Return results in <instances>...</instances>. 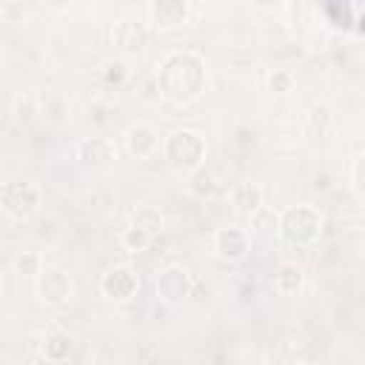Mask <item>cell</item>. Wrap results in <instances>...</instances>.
Masks as SVG:
<instances>
[{"label": "cell", "mask_w": 365, "mask_h": 365, "mask_svg": "<svg viewBox=\"0 0 365 365\" xmlns=\"http://www.w3.org/2000/svg\"><path fill=\"white\" fill-rule=\"evenodd\" d=\"M151 240H154V237H148L145 231H140V228H137V225H131V222L120 231V245H123L125 251H131V254L145 251V248L151 245Z\"/></svg>", "instance_id": "cell-17"}, {"label": "cell", "mask_w": 365, "mask_h": 365, "mask_svg": "<svg viewBox=\"0 0 365 365\" xmlns=\"http://www.w3.org/2000/svg\"><path fill=\"white\" fill-rule=\"evenodd\" d=\"M77 160L86 165V168H106L117 160V148L111 140L106 137H86L77 143Z\"/></svg>", "instance_id": "cell-8"}, {"label": "cell", "mask_w": 365, "mask_h": 365, "mask_svg": "<svg viewBox=\"0 0 365 365\" xmlns=\"http://www.w3.org/2000/svg\"><path fill=\"white\" fill-rule=\"evenodd\" d=\"M108 40L123 51H143L148 43V31L134 20H114L108 29Z\"/></svg>", "instance_id": "cell-10"}, {"label": "cell", "mask_w": 365, "mask_h": 365, "mask_svg": "<svg viewBox=\"0 0 365 365\" xmlns=\"http://www.w3.org/2000/svg\"><path fill=\"white\" fill-rule=\"evenodd\" d=\"M125 77H128L125 63H108V66H106V80H108V83H123Z\"/></svg>", "instance_id": "cell-22"}, {"label": "cell", "mask_w": 365, "mask_h": 365, "mask_svg": "<svg viewBox=\"0 0 365 365\" xmlns=\"http://www.w3.org/2000/svg\"><path fill=\"white\" fill-rule=\"evenodd\" d=\"M11 265H14V274L37 279V274L43 271V257H40L37 251H20V254L11 259Z\"/></svg>", "instance_id": "cell-18"}, {"label": "cell", "mask_w": 365, "mask_h": 365, "mask_svg": "<svg viewBox=\"0 0 365 365\" xmlns=\"http://www.w3.org/2000/svg\"><path fill=\"white\" fill-rule=\"evenodd\" d=\"M43 359H48V362H66L68 356H71V348H74V339H71V334L68 331H63V328H51V331H46V336H43Z\"/></svg>", "instance_id": "cell-13"}, {"label": "cell", "mask_w": 365, "mask_h": 365, "mask_svg": "<svg viewBox=\"0 0 365 365\" xmlns=\"http://www.w3.org/2000/svg\"><path fill=\"white\" fill-rule=\"evenodd\" d=\"M74 294V282L63 268H43L37 274V297L46 305H66Z\"/></svg>", "instance_id": "cell-5"}, {"label": "cell", "mask_w": 365, "mask_h": 365, "mask_svg": "<svg viewBox=\"0 0 365 365\" xmlns=\"http://www.w3.org/2000/svg\"><path fill=\"white\" fill-rule=\"evenodd\" d=\"M191 277H188V271L182 268V265H168L163 274H160V279H157V294H160V299L163 302H168V305H177V302H182L185 297H191Z\"/></svg>", "instance_id": "cell-7"}, {"label": "cell", "mask_w": 365, "mask_h": 365, "mask_svg": "<svg viewBox=\"0 0 365 365\" xmlns=\"http://www.w3.org/2000/svg\"><path fill=\"white\" fill-rule=\"evenodd\" d=\"M305 285V271L297 262H282L274 274V288L279 297H297Z\"/></svg>", "instance_id": "cell-14"}, {"label": "cell", "mask_w": 365, "mask_h": 365, "mask_svg": "<svg viewBox=\"0 0 365 365\" xmlns=\"http://www.w3.org/2000/svg\"><path fill=\"white\" fill-rule=\"evenodd\" d=\"M214 188H217V180H214V174H211L208 168L200 165V168L188 171V194H191V197L205 200V197L214 194Z\"/></svg>", "instance_id": "cell-16"}, {"label": "cell", "mask_w": 365, "mask_h": 365, "mask_svg": "<svg viewBox=\"0 0 365 365\" xmlns=\"http://www.w3.org/2000/svg\"><path fill=\"white\" fill-rule=\"evenodd\" d=\"M248 251H251V237L245 228L228 225V228H220L214 234V254L222 262H240L248 257Z\"/></svg>", "instance_id": "cell-6"}, {"label": "cell", "mask_w": 365, "mask_h": 365, "mask_svg": "<svg viewBox=\"0 0 365 365\" xmlns=\"http://www.w3.org/2000/svg\"><path fill=\"white\" fill-rule=\"evenodd\" d=\"M157 148H160V134H157L151 125L137 123V125H131V128L125 131V151H128L131 157L145 160V157H151Z\"/></svg>", "instance_id": "cell-11"}, {"label": "cell", "mask_w": 365, "mask_h": 365, "mask_svg": "<svg viewBox=\"0 0 365 365\" xmlns=\"http://www.w3.org/2000/svg\"><path fill=\"white\" fill-rule=\"evenodd\" d=\"M163 148H165L168 165L177 168V171H185V174L194 171V168H200L202 160H205V140L194 128H177V131H171L168 140L163 143Z\"/></svg>", "instance_id": "cell-2"}, {"label": "cell", "mask_w": 365, "mask_h": 365, "mask_svg": "<svg viewBox=\"0 0 365 365\" xmlns=\"http://www.w3.org/2000/svg\"><path fill=\"white\" fill-rule=\"evenodd\" d=\"M308 125H311V134H325V128H328V123H331V111L325 108V106H311V111H308Z\"/></svg>", "instance_id": "cell-21"}, {"label": "cell", "mask_w": 365, "mask_h": 365, "mask_svg": "<svg viewBox=\"0 0 365 365\" xmlns=\"http://www.w3.org/2000/svg\"><path fill=\"white\" fill-rule=\"evenodd\" d=\"M148 17H151L154 29L171 31V29H177V26L185 23V17H188V0H151Z\"/></svg>", "instance_id": "cell-9"}, {"label": "cell", "mask_w": 365, "mask_h": 365, "mask_svg": "<svg viewBox=\"0 0 365 365\" xmlns=\"http://www.w3.org/2000/svg\"><path fill=\"white\" fill-rule=\"evenodd\" d=\"M71 0H43V6H48V9H54V11H60V9H66Z\"/></svg>", "instance_id": "cell-24"}, {"label": "cell", "mask_w": 365, "mask_h": 365, "mask_svg": "<svg viewBox=\"0 0 365 365\" xmlns=\"http://www.w3.org/2000/svg\"><path fill=\"white\" fill-rule=\"evenodd\" d=\"M43 202V191L31 180H9L0 188V208L14 220H29Z\"/></svg>", "instance_id": "cell-3"}, {"label": "cell", "mask_w": 365, "mask_h": 365, "mask_svg": "<svg viewBox=\"0 0 365 365\" xmlns=\"http://www.w3.org/2000/svg\"><path fill=\"white\" fill-rule=\"evenodd\" d=\"M294 86H297V74L291 68H274L268 74V88L274 94H288V91H294Z\"/></svg>", "instance_id": "cell-20"}, {"label": "cell", "mask_w": 365, "mask_h": 365, "mask_svg": "<svg viewBox=\"0 0 365 365\" xmlns=\"http://www.w3.org/2000/svg\"><path fill=\"white\" fill-rule=\"evenodd\" d=\"M277 211L274 208H265V205H259L254 214H248V220H251V231H257V234H274L277 231Z\"/></svg>", "instance_id": "cell-19"}, {"label": "cell", "mask_w": 365, "mask_h": 365, "mask_svg": "<svg viewBox=\"0 0 365 365\" xmlns=\"http://www.w3.org/2000/svg\"><path fill=\"white\" fill-rule=\"evenodd\" d=\"M277 234L291 245H311L322 234V214L311 205L288 208L277 217Z\"/></svg>", "instance_id": "cell-1"}, {"label": "cell", "mask_w": 365, "mask_h": 365, "mask_svg": "<svg viewBox=\"0 0 365 365\" xmlns=\"http://www.w3.org/2000/svg\"><path fill=\"white\" fill-rule=\"evenodd\" d=\"M131 225H137L140 231H145L148 237H157L160 231H163V214H160V208H154V205H140V208H134L131 211V220H128Z\"/></svg>", "instance_id": "cell-15"}, {"label": "cell", "mask_w": 365, "mask_h": 365, "mask_svg": "<svg viewBox=\"0 0 365 365\" xmlns=\"http://www.w3.org/2000/svg\"><path fill=\"white\" fill-rule=\"evenodd\" d=\"M100 291L111 302H128L140 291V277L131 265H111L100 277Z\"/></svg>", "instance_id": "cell-4"}, {"label": "cell", "mask_w": 365, "mask_h": 365, "mask_svg": "<svg viewBox=\"0 0 365 365\" xmlns=\"http://www.w3.org/2000/svg\"><path fill=\"white\" fill-rule=\"evenodd\" d=\"M0 294H3V274H0Z\"/></svg>", "instance_id": "cell-25"}, {"label": "cell", "mask_w": 365, "mask_h": 365, "mask_svg": "<svg viewBox=\"0 0 365 365\" xmlns=\"http://www.w3.org/2000/svg\"><path fill=\"white\" fill-rule=\"evenodd\" d=\"M351 185H354L356 194L362 191V157H354V165H351Z\"/></svg>", "instance_id": "cell-23"}, {"label": "cell", "mask_w": 365, "mask_h": 365, "mask_svg": "<svg viewBox=\"0 0 365 365\" xmlns=\"http://www.w3.org/2000/svg\"><path fill=\"white\" fill-rule=\"evenodd\" d=\"M228 200H231V208L237 214H254L259 205H262V185L257 182H237L231 191H228Z\"/></svg>", "instance_id": "cell-12"}]
</instances>
